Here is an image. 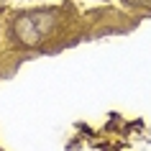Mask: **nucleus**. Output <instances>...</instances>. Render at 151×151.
<instances>
[{
    "mask_svg": "<svg viewBox=\"0 0 151 151\" xmlns=\"http://www.w3.org/2000/svg\"><path fill=\"white\" fill-rule=\"evenodd\" d=\"M13 28H16V36L23 41V44H28V46L39 44V41H41V33H44V28H39V26L33 23L31 16H21V18L16 21Z\"/></svg>",
    "mask_w": 151,
    "mask_h": 151,
    "instance_id": "nucleus-1",
    "label": "nucleus"
}]
</instances>
